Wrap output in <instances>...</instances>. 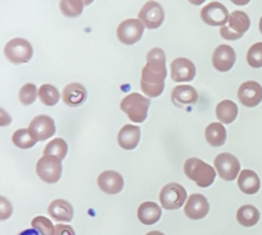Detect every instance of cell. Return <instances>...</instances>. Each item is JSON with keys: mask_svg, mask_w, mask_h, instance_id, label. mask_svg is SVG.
Segmentation results:
<instances>
[{"mask_svg": "<svg viewBox=\"0 0 262 235\" xmlns=\"http://www.w3.org/2000/svg\"><path fill=\"white\" fill-rule=\"evenodd\" d=\"M146 61L147 63L143 66L141 77V89L148 97H159L165 87V53L160 48L151 49L146 56Z\"/></svg>", "mask_w": 262, "mask_h": 235, "instance_id": "6da1fadb", "label": "cell"}, {"mask_svg": "<svg viewBox=\"0 0 262 235\" xmlns=\"http://www.w3.org/2000/svg\"><path fill=\"white\" fill-rule=\"evenodd\" d=\"M184 174L201 188H207L215 181V169L197 157H191L184 162Z\"/></svg>", "mask_w": 262, "mask_h": 235, "instance_id": "7a4b0ae2", "label": "cell"}, {"mask_svg": "<svg viewBox=\"0 0 262 235\" xmlns=\"http://www.w3.org/2000/svg\"><path fill=\"white\" fill-rule=\"evenodd\" d=\"M150 100L140 93H129L120 102V109L128 115L130 122L143 123L147 118Z\"/></svg>", "mask_w": 262, "mask_h": 235, "instance_id": "3957f363", "label": "cell"}, {"mask_svg": "<svg viewBox=\"0 0 262 235\" xmlns=\"http://www.w3.org/2000/svg\"><path fill=\"white\" fill-rule=\"evenodd\" d=\"M250 26L251 20L247 13L242 10H234L230 13L227 25L220 28V36L225 40H239L250 30Z\"/></svg>", "mask_w": 262, "mask_h": 235, "instance_id": "277c9868", "label": "cell"}, {"mask_svg": "<svg viewBox=\"0 0 262 235\" xmlns=\"http://www.w3.org/2000/svg\"><path fill=\"white\" fill-rule=\"evenodd\" d=\"M61 171H63L61 160L56 156L43 155L36 165V173L38 178L48 184L59 181V179L61 178Z\"/></svg>", "mask_w": 262, "mask_h": 235, "instance_id": "5b68a950", "label": "cell"}, {"mask_svg": "<svg viewBox=\"0 0 262 235\" xmlns=\"http://www.w3.org/2000/svg\"><path fill=\"white\" fill-rule=\"evenodd\" d=\"M4 54L8 60L13 64L27 63L33 55V49L31 43L25 38H13L5 45Z\"/></svg>", "mask_w": 262, "mask_h": 235, "instance_id": "8992f818", "label": "cell"}, {"mask_svg": "<svg viewBox=\"0 0 262 235\" xmlns=\"http://www.w3.org/2000/svg\"><path fill=\"white\" fill-rule=\"evenodd\" d=\"M187 199V192L178 183H169L161 189L160 203L165 209H178Z\"/></svg>", "mask_w": 262, "mask_h": 235, "instance_id": "52a82bcc", "label": "cell"}, {"mask_svg": "<svg viewBox=\"0 0 262 235\" xmlns=\"http://www.w3.org/2000/svg\"><path fill=\"white\" fill-rule=\"evenodd\" d=\"M214 165L220 178L224 179V180L227 181L234 180L238 176V174H241L239 160H238L234 155H232V153H219V155L215 157Z\"/></svg>", "mask_w": 262, "mask_h": 235, "instance_id": "ba28073f", "label": "cell"}, {"mask_svg": "<svg viewBox=\"0 0 262 235\" xmlns=\"http://www.w3.org/2000/svg\"><path fill=\"white\" fill-rule=\"evenodd\" d=\"M145 26L140 19H125L117 30L118 40L125 45H133L138 42L143 36Z\"/></svg>", "mask_w": 262, "mask_h": 235, "instance_id": "9c48e42d", "label": "cell"}, {"mask_svg": "<svg viewBox=\"0 0 262 235\" xmlns=\"http://www.w3.org/2000/svg\"><path fill=\"white\" fill-rule=\"evenodd\" d=\"M138 18L143 26L150 30H156L163 25L165 14L163 7L158 2H147L143 4L142 9L138 13Z\"/></svg>", "mask_w": 262, "mask_h": 235, "instance_id": "30bf717a", "label": "cell"}, {"mask_svg": "<svg viewBox=\"0 0 262 235\" xmlns=\"http://www.w3.org/2000/svg\"><path fill=\"white\" fill-rule=\"evenodd\" d=\"M229 12L227 7L219 2H212L205 5L201 10V18L206 25L216 27V26H225L229 19Z\"/></svg>", "mask_w": 262, "mask_h": 235, "instance_id": "8fae6325", "label": "cell"}, {"mask_svg": "<svg viewBox=\"0 0 262 235\" xmlns=\"http://www.w3.org/2000/svg\"><path fill=\"white\" fill-rule=\"evenodd\" d=\"M31 135L33 137V139L37 142V140H46L51 137V135L55 134V123L48 115H38V116L33 118L32 122L30 123V127H28Z\"/></svg>", "mask_w": 262, "mask_h": 235, "instance_id": "7c38bea8", "label": "cell"}, {"mask_svg": "<svg viewBox=\"0 0 262 235\" xmlns=\"http://www.w3.org/2000/svg\"><path fill=\"white\" fill-rule=\"evenodd\" d=\"M210 211L209 201L205 196L200 193H193L189 196L184 204V215L191 220H201L207 216Z\"/></svg>", "mask_w": 262, "mask_h": 235, "instance_id": "4fadbf2b", "label": "cell"}, {"mask_svg": "<svg viewBox=\"0 0 262 235\" xmlns=\"http://www.w3.org/2000/svg\"><path fill=\"white\" fill-rule=\"evenodd\" d=\"M241 104L247 107H255L262 101V87L255 81H247L241 84L238 89Z\"/></svg>", "mask_w": 262, "mask_h": 235, "instance_id": "5bb4252c", "label": "cell"}, {"mask_svg": "<svg viewBox=\"0 0 262 235\" xmlns=\"http://www.w3.org/2000/svg\"><path fill=\"white\" fill-rule=\"evenodd\" d=\"M235 51L229 45H220L212 54V65L219 72H229L235 64Z\"/></svg>", "mask_w": 262, "mask_h": 235, "instance_id": "9a60e30c", "label": "cell"}, {"mask_svg": "<svg viewBox=\"0 0 262 235\" xmlns=\"http://www.w3.org/2000/svg\"><path fill=\"white\" fill-rule=\"evenodd\" d=\"M196 76V66L189 59L178 58L171 61L170 77L174 82H191Z\"/></svg>", "mask_w": 262, "mask_h": 235, "instance_id": "2e32d148", "label": "cell"}, {"mask_svg": "<svg viewBox=\"0 0 262 235\" xmlns=\"http://www.w3.org/2000/svg\"><path fill=\"white\" fill-rule=\"evenodd\" d=\"M97 185L104 193L106 194H118L123 191L124 180L119 173L113 170L102 171L97 178Z\"/></svg>", "mask_w": 262, "mask_h": 235, "instance_id": "e0dca14e", "label": "cell"}, {"mask_svg": "<svg viewBox=\"0 0 262 235\" xmlns=\"http://www.w3.org/2000/svg\"><path fill=\"white\" fill-rule=\"evenodd\" d=\"M199 101V92L189 84H181L171 91V102L177 107H186Z\"/></svg>", "mask_w": 262, "mask_h": 235, "instance_id": "ac0fdd59", "label": "cell"}, {"mask_svg": "<svg viewBox=\"0 0 262 235\" xmlns=\"http://www.w3.org/2000/svg\"><path fill=\"white\" fill-rule=\"evenodd\" d=\"M61 99H63L64 104L68 105V106H81L87 99V91L86 88H84V86H82L81 83L74 82V83L68 84V86L63 89Z\"/></svg>", "mask_w": 262, "mask_h": 235, "instance_id": "d6986e66", "label": "cell"}, {"mask_svg": "<svg viewBox=\"0 0 262 235\" xmlns=\"http://www.w3.org/2000/svg\"><path fill=\"white\" fill-rule=\"evenodd\" d=\"M141 139V129L140 127L133 124H127L119 130L118 134V143L124 150H135L137 147L138 142Z\"/></svg>", "mask_w": 262, "mask_h": 235, "instance_id": "ffe728a7", "label": "cell"}, {"mask_svg": "<svg viewBox=\"0 0 262 235\" xmlns=\"http://www.w3.org/2000/svg\"><path fill=\"white\" fill-rule=\"evenodd\" d=\"M49 215L51 216V219H54L55 221L59 222H69L73 219V207L69 202L64 201V199H55V201L51 202L49 204L48 208Z\"/></svg>", "mask_w": 262, "mask_h": 235, "instance_id": "44dd1931", "label": "cell"}, {"mask_svg": "<svg viewBox=\"0 0 262 235\" xmlns=\"http://www.w3.org/2000/svg\"><path fill=\"white\" fill-rule=\"evenodd\" d=\"M238 186L243 193L256 194L260 191V178L253 170H243L238 176Z\"/></svg>", "mask_w": 262, "mask_h": 235, "instance_id": "7402d4cb", "label": "cell"}, {"mask_svg": "<svg viewBox=\"0 0 262 235\" xmlns=\"http://www.w3.org/2000/svg\"><path fill=\"white\" fill-rule=\"evenodd\" d=\"M138 220L143 225H154L160 220L161 208L155 202H143L138 207Z\"/></svg>", "mask_w": 262, "mask_h": 235, "instance_id": "603a6c76", "label": "cell"}, {"mask_svg": "<svg viewBox=\"0 0 262 235\" xmlns=\"http://www.w3.org/2000/svg\"><path fill=\"white\" fill-rule=\"evenodd\" d=\"M205 138L212 147H222L227 140V130L222 123H210L205 129Z\"/></svg>", "mask_w": 262, "mask_h": 235, "instance_id": "cb8c5ba5", "label": "cell"}, {"mask_svg": "<svg viewBox=\"0 0 262 235\" xmlns=\"http://www.w3.org/2000/svg\"><path fill=\"white\" fill-rule=\"evenodd\" d=\"M216 116L220 123L230 124L238 116V106L232 100H223L216 106Z\"/></svg>", "mask_w": 262, "mask_h": 235, "instance_id": "d4e9b609", "label": "cell"}, {"mask_svg": "<svg viewBox=\"0 0 262 235\" xmlns=\"http://www.w3.org/2000/svg\"><path fill=\"white\" fill-rule=\"evenodd\" d=\"M237 220L242 226H255L260 221V211L252 204H245L238 208Z\"/></svg>", "mask_w": 262, "mask_h": 235, "instance_id": "484cf974", "label": "cell"}, {"mask_svg": "<svg viewBox=\"0 0 262 235\" xmlns=\"http://www.w3.org/2000/svg\"><path fill=\"white\" fill-rule=\"evenodd\" d=\"M38 97H40L41 102L46 106H54L60 100V93L56 89V87L51 86V84H42L38 88Z\"/></svg>", "mask_w": 262, "mask_h": 235, "instance_id": "4316f807", "label": "cell"}, {"mask_svg": "<svg viewBox=\"0 0 262 235\" xmlns=\"http://www.w3.org/2000/svg\"><path fill=\"white\" fill-rule=\"evenodd\" d=\"M67 152H68V145L64 139L61 138H55V139L51 140L50 143H48V146L43 150V153L45 155H51L56 156L60 160H63L67 156Z\"/></svg>", "mask_w": 262, "mask_h": 235, "instance_id": "83f0119b", "label": "cell"}, {"mask_svg": "<svg viewBox=\"0 0 262 235\" xmlns=\"http://www.w3.org/2000/svg\"><path fill=\"white\" fill-rule=\"evenodd\" d=\"M12 140L14 146H17L18 148H22V150H27V148L33 147L36 145V140L33 139L28 129H18L13 134Z\"/></svg>", "mask_w": 262, "mask_h": 235, "instance_id": "f1b7e54d", "label": "cell"}, {"mask_svg": "<svg viewBox=\"0 0 262 235\" xmlns=\"http://www.w3.org/2000/svg\"><path fill=\"white\" fill-rule=\"evenodd\" d=\"M59 7L66 17H78L83 10V2L81 0H61Z\"/></svg>", "mask_w": 262, "mask_h": 235, "instance_id": "f546056e", "label": "cell"}, {"mask_svg": "<svg viewBox=\"0 0 262 235\" xmlns=\"http://www.w3.org/2000/svg\"><path fill=\"white\" fill-rule=\"evenodd\" d=\"M32 227L38 231L40 235H54L55 231V226L53 225V222L48 219V217L43 216H37L32 220Z\"/></svg>", "mask_w": 262, "mask_h": 235, "instance_id": "4dcf8cb0", "label": "cell"}, {"mask_svg": "<svg viewBox=\"0 0 262 235\" xmlns=\"http://www.w3.org/2000/svg\"><path fill=\"white\" fill-rule=\"evenodd\" d=\"M38 95V89L36 88L35 84L26 83L25 86L20 87L19 89V100L23 105H31L35 102L36 97Z\"/></svg>", "mask_w": 262, "mask_h": 235, "instance_id": "1f68e13d", "label": "cell"}, {"mask_svg": "<svg viewBox=\"0 0 262 235\" xmlns=\"http://www.w3.org/2000/svg\"><path fill=\"white\" fill-rule=\"evenodd\" d=\"M247 61L252 68L262 66V42H257L250 48L247 53Z\"/></svg>", "mask_w": 262, "mask_h": 235, "instance_id": "d6a6232c", "label": "cell"}, {"mask_svg": "<svg viewBox=\"0 0 262 235\" xmlns=\"http://www.w3.org/2000/svg\"><path fill=\"white\" fill-rule=\"evenodd\" d=\"M12 212L13 207L10 202L5 197H2L0 198V220H7L8 217H10Z\"/></svg>", "mask_w": 262, "mask_h": 235, "instance_id": "836d02e7", "label": "cell"}, {"mask_svg": "<svg viewBox=\"0 0 262 235\" xmlns=\"http://www.w3.org/2000/svg\"><path fill=\"white\" fill-rule=\"evenodd\" d=\"M54 235H76L73 227L69 226V225H55V231Z\"/></svg>", "mask_w": 262, "mask_h": 235, "instance_id": "e575fe53", "label": "cell"}, {"mask_svg": "<svg viewBox=\"0 0 262 235\" xmlns=\"http://www.w3.org/2000/svg\"><path fill=\"white\" fill-rule=\"evenodd\" d=\"M18 235H40L38 231H36L35 229H27V230H23L22 232H19Z\"/></svg>", "mask_w": 262, "mask_h": 235, "instance_id": "d590c367", "label": "cell"}, {"mask_svg": "<svg viewBox=\"0 0 262 235\" xmlns=\"http://www.w3.org/2000/svg\"><path fill=\"white\" fill-rule=\"evenodd\" d=\"M146 235H165V234L161 231H150V232H147Z\"/></svg>", "mask_w": 262, "mask_h": 235, "instance_id": "8d00e7d4", "label": "cell"}, {"mask_svg": "<svg viewBox=\"0 0 262 235\" xmlns=\"http://www.w3.org/2000/svg\"><path fill=\"white\" fill-rule=\"evenodd\" d=\"M260 31H261V33H262V17H261V19H260Z\"/></svg>", "mask_w": 262, "mask_h": 235, "instance_id": "74e56055", "label": "cell"}]
</instances>
